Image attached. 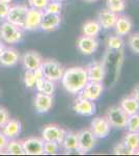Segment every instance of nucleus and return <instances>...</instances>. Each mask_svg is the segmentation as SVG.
<instances>
[{
  "mask_svg": "<svg viewBox=\"0 0 139 156\" xmlns=\"http://www.w3.org/2000/svg\"><path fill=\"white\" fill-rule=\"evenodd\" d=\"M107 7L110 11L120 14L126 9V0H106Z\"/></svg>",
  "mask_w": 139,
  "mask_h": 156,
  "instance_id": "nucleus-29",
  "label": "nucleus"
},
{
  "mask_svg": "<svg viewBox=\"0 0 139 156\" xmlns=\"http://www.w3.org/2000/svg\"><path fill=\"white\" fill-rule=\"evenodd\" d=\"M77 46H78V49H79L83 54L90 55V54H92L93 52H96V50H97L99 46V43L96 37H87L83 34V36H81L78 39Z\"/></svg>",
  "mask_w": 139,
  "mask_h": 156,
  "instance_id": "nucleus-14",
  "label": "nucleus"
},
{
  "mask_svg": "<svg viewBox=\"0 0 139 156\" xmlns=\"http://www.w3.org/2000/svg\"><path fill=\"white\" fill-rule=\"evenodd\" d=\"M126 127L128 128L129 132H138L139 131V114L128 115Z\"/></svg>",
  "mask_w": 139,
  "mask_h": 156,
  "instance_id": "nucleus-30",
  "label": "nucleus"
},
{
  "mask_svg": "<svg viewBox=\"0 0 139 156\" xmlns=\"http://www.w3.org/2000/svg\"><path fill=\"white\" fill-rule=\"evenodd\" d=\"M113 153L118 155H129V154H133V152L131 150H129L123 143H120L113 148Z\"/></svg>",
  "mask_w": 139,
  "mask_h": 156,
  "instance_id": "nucleus-37",
  "label": "nucleus"
},
{
  "mask_svg": "<svg viewBox=\"0 0 139 156\" xmlns=\"http://www.w3.org/2000/svg\"><path fill=\"white\" fill-rule=\"evenodd\" d=\"M9 120V114L7 112V109L0 106V127H3Z\"/></svg>",
  "mask_w": 139,
  "mask_h": 156,
  "instance_id": "nucleus-38",
  "label": "nucleus"
},
{
  "mask_svg": "<svg viewBox=\"0 0 139 156\" xmlns=\"http://www.w3.org/2000/svg\"><path fill=\"white\" fill-rule=\"evenodd\" d=\"M120 106L122 107V109L128 115L138 114V112H139V104L133 96L123 98L122 101H120Z\"/></svg>",
  "mask_w": 139,
  "mask_h": 156,
  "instance_id": "nucleus-24",
  "label": "nucleus"
},
{
  "mask_svg": "<svg viewBox=\"0 0 139 156\" xmlns=\"http://www.w3.org/2000/svg\"><path fill=\"white\" fill-rule=\"evenodd\" d=\"M59 144L55 142H44V154L54 155L58 152Z\"/></svg>",
  "mask_w": 139,
  "mask_h": 156,
  "instance_id": "nucleus-33",
  "label": "nucleus"
},
{
  "mask_svg": "<svg viewBox=\"0 0 139 156\" xmlns=\"http://www.w3.org/2000/svg\"><path fill=\"white\" fill-rule=\"evenodd\" d=\"M44 142L43 138L28 137L22 142L24 154L26 155H43L44 154Z\"/></svg>",
  "mask_w": 139,
  "mask_h": 156,
  "instance_id": "nucleus-11",
  "label": "nucleus"
},
{
  "mask_svg": "<svg viewBox=\"0 0 139 156\" xmlns=\"http://www.w3.org/2000/svg\"><path fill=\"white\" fill-rule=\"evenodd\" d=\"M123 51L120 50H109L104 57L103 66L105 69V78L110 77V79H113L115 81L120 75V66L123 62Z\"/></svg>",
  "mask_w": 139,
  "mask_h": 156,
  "instance_id": "nucleus-2",
  "label": "nucleus"
},
{
  "mask_svg": "<svg viewBox=\"0 0 139 156\" xmlns=\"http://www.w3.org/2000/svg\"><path fill=\"white\" fill-rule=\"evenodd\" d=\"M51 1H59V2H61V1H64V0H51Z\"/></svg>",
  "mask_w": 139,
  "mask_h": 156,
  "instance_id": "nucleus-46",
  "label": "nucleus"
},
{
  "mask_svg": "<svg viewBox=\"0 0 139 156\" xmlns=\"http://www.w3.org/2000/svg\"><path fill=\"white\" fill-rule=\"evenodd\" d=\"M123 144L135 154V151L139 148V131L128 132L123 140Z\"/></svg>",
  "mask_w": 139,
  "mask_h": 156,
  "instance_id": "nucleus-26",
  "label": "nucleus"
},
{
  "mask_svg": "<svg viewBox=\"0 0 139 156\" xmlns=\"http://www.w3.org/2000/svg\"><path fill=\"white\" fill-rule=\"evenodd\" d=\"M28 9H29L27 7V5H23V4L11 6L5 18L6 21L14 24L15 26L19 27V28H24L25 20H26V15Z\"/></svg>",
  "mask_w": 139,
  "mask_h": 156,
  "instance_id": "nucleus-3",
  "label": "nucleus"
},
{
  "mask_svg": "<svg viewBox=\"0 0 139 156\" xmlns=\"http://www.w3.org/2000/svg\"><path fill=\"white\" fill-rule=\"evenodd\" d=\"M88 81L103 82L105 80V69L103 62H92L86 68Z\"/></svg>",
  "mask_w": 139,
  "mask_h": 156,
  "instance_id": "nucleus-15",
  "label": "nucleus"
},
{
  "mask_svg": "<svg viewBox=\"0 0 139 156\" xmlns=\"http://www.w3.org/2000/svg\"><path fill=\"white\" fill-rule=\"evenodd\" d=\"M106 118L110 123L111 127L125 128L127 124L128 115L123 112L120 106H112L108 109Z\"/></svg>",
  "mask_w": 139,
  "mask_h": 156,
  "instance_id": "nucleus-8",
  "label": "nucleus"
},
{
  "mask_svg": "<svg viewBox=\"0 0 139 156\" xmlns=\"http://www.w3.org/2000/svg\"><path fill=\"white\" fill-rule=\"evenodd\" d=\"M2 132L9 138H15L21 132V122L16 119H9L3 126Z\"/></svg>",
  "mask_w": 139,
  "mask_h": 156,
  "instance_id": "nucleus-23",
  "label": "nucleus"
},
{
  "mask_svg": "<svg viewBox=\"0 0 139 156\" xmlns=\"http://www.w3.org/2000/svg\"><path fill=\"white\" fill-rule=\"evenodd\" d=\"M5 150L9 154H12V155H23L24 154V149H23V146H22V142H19V140H9Z\"/></svg>",
  "mask_w": 139,
  "mask_h": 156,
  "instance_id": "nucleus-28",
  "label": "nucleus"
},
{
  "mask_svg": "<svg viewBox=\"0 0 139 156\" xmlns=\"http://www.w3.org/2000/svg\"><path fill=\"white\" fill-rule=\"evenodd\" d=\"M85 1H87V2H95V1H97V0H85Z\"/></svg>",
  "mask_w": 139,
  "mask_h": 156,
  "instance_id": "nucleus-44",
  "label": "nucleus"
},
{
  "mask_svg": "<svg viewBox=\"0 0 139 156\" xmlns=\"http://www.w3.org/2000/svg\"><path fill=\"white\" fill-rule=\"evenodd\" d=\"M19 53L15 49L3 48L0 53V64L4 67H12L19 62Z\"/></svg>",
  "mask_w": 139,
  "mask_h": 156,
  "instance_id": "nucleus-20",
  "label": "nucleus"
},
{
  "mask_svg": "<svg viewBox=\"0 0 139 156\" xmlns=\"http://www.w3.org/2000/svg\"><path fill=\"white\" fill-rule=\"evenodd\" d=\"M0 1H2V2H6V3H9V2L12 1V0H0Z\"/></svg>",
  "mask_w": 139,
  "mask_h": 156,
  "instance_id": "nucleus-42",
  "label": "nucleus"
},
{
  "mask_svg": "<svg viewBox=\"0 0 139 156\" xmlns=\"http://www.w3.org/2000/svg\"><path fill=\"white\" fill-rule=\"evenodd\" d=\"M117 14L110 9H103L98 15V22L101 25V27L104 29L113 28L115 25V22L117 20Z\"/></svg>",
  "mask_w": 139,
  "mask_h": 156,
  "instance_id": "nucleus-18",
  "label": "nucleus"
},
{
  "mask_svg": "<svg viewBox=\"0 0 139 156\" xmlns=\"http://www.w3.org/2000/svg\"><path fill=\"white\" fill-rule=\"evenodd\" d=\"M9 4L6 3V2H2L0 1V19H4L6 18L7 12H9Z\"/></svg>",
  "mask_w": 139,
  "mask_h": 156,
  "instance_id": "nucleus-39",
  "label": "nucleus"
},
{
  "mask_svg": "<svg viewBox=\"0 0 139 156\" xmlns=\"http://www.w3.org/2000/svg\"><path fill=\"white\" fill-rule=\"evenodd\" d=\"M61 9H62V5H61V2L59 1H51L48 3V5L46 6L45 9V12H50V14H56V15H60L61 12Z\"/></svg>",
  "mask_w": 139,
  "mask_h": 156,
  "instance_id": "nucleus-32",
  "label": "nucleus"
},
{
  "mask_svg": "<svg viewBox=\"0 0 139 156\" xmlns=\"http://www.w3.org/2000/svg\"><path fill=\"white\" fill-rule=\"evenodd\" d=\"M78 136V152L81 154L90 152L96 146L97 137L90 129H83L77 133Z\"/></svg>",
  "mask_w": 139,
  "mask_h": 156,
  "instance_id": "nucleus-5",
  "label": "nucleus"
},
{
  "mask_svg": "<svg viewBox=\"0 0 139 156\" xmlns=\"http://www.w3.org/2000/svg\"><path fill=\"white\" fill-rule=\"evenodd\" d=\"M115 32L117 36L123 37L130 34L131 29L133 27V23L131 19L127 16H118L115 22Z\"/></svg>",
  "mask_w": 139,
  "mask_h": 156,
  "instance_id": "nucleus-21",
  "label": "nucleus"
},
{
  "mask_svg": "<svg viewBox=\"0 0 139 156\" xmlns=\"http://www.w3.org/2000/svg\"><path fill=\"white\" fill-rule=\"evenodd\" d=\"M65 130L58 125L49 124L46 125L42 130V138L45 142H55L61 144L65 135Z\"/></svg>",
  "mask_w": 139,
  "mask_h": 156,
  "instance_id": "nucleus-7",
  "label": "nucleus"
},
{
  "mask_svg": "<svg viewBox=\"0 0 139 156\" xmlns=\"http://www.w3.org/2000/svg\"><path fill=\"white\" fill-rule=\"evenodd\" d=\"M103 92H104V85L102 82L88 81L80 92V96L90 101H96L102 96Z\"/></svg>",
  "mask_w": 139,
  "mask_h": 156,
  "instance_id": "nucleus-10",
  "label": "nucleus"
},
{
  "mask_svg": "<svg viewBox=\"0 0 139 156\" xmlns=\"http://www.w3.org/2000/svg\"><path fill=\"white\" fill-rule=\"evenodd\" d=\"M129 47L133 52L139 54V34H134L129 37Z\"/></svg>",
  "mask_w": 139,
  "mask_h": 156,
  "instance_id": "nucleus-35",
  "label": "nucleus"
},
{
  "mask_svg": "<svg viewBox=\"0 0 139 156\" xmlns=\"http://www.w3.org/2000/svg\"><path fill=\"white\" fill-rule=\"evenodd\" d=\"M7 143H9V137L3 132H0V152L5 150Z\"/></svg>",
  "mask_w": 139,
  "mask_h": 156,
  "instance_id": "nucleus-40",
  "label": "nucleus"
},
{
  "mask_svg": "<svg viewBox=\"0 0 139 156\" xmlns=\"http://www.w3.org/2000/svg\"><path fill=\"white\" fill-rule=\"evenodd\" d=\"M61 23V17L60 15L50 14V12H44L42 17V21L40 27L45 31H52L55 30Z\"/></svg>",
  "mask_w": 139,
  "mask_h": 156,
  "instance_id": "nucleus-16",
  "label": "nucleus"
},
{
  "mask_svg": "<svg viewBox=\"0 0 139 156\" xmlns=\"http://www.w3.org/2000/svg\"><path fill=\"white\" fill-rule=\"evenodd\" d=\"M3 50V46H2V44L0 43V53H1V51Z\"/></svg>",
  "mask_w": 139,
  "mask_h": 156,
  "instance_id": "nucleus-43",
  "label": "nucleus"
},
{
  "mask_svg": "<svg viewBox=\"0 0 139 156\" xmlns=\"http://www.w3.org/2000/svg\"><path fill=\"white\" fill-rule=\"evenodd\" d=\"M42 70L44 77L52 81H58L64 75V68L55 59H47L43 62Z\"/></svg>",
  "mask_w": 139,
  "mask_h": 156,
  "instance_id": "nucleus-4",
  "label": "nucleus"
},
{
  "mask_svg": "<svg viewBox=\"0 0 139 156\" xmlns=\"http://www.w3.org/2000/svg\"><path fill=\"white\" fill-rule=\"evenodd\" d=\"M0 37L4 42L9 43V44H15V43L21 41L23 34L19 27L6 21L0 26Z\"/></svg>",
  "mask_w": 139,
  "mask_h": 156,
  "instance_id": "nucleus-6",
  "label": "nucleus"
},
{
  "mask_svg": "<svg viewBox=\"0 0 139 156\" xmlns=\"http://www.w3.org/2000/svg\"><path fill=\"white\" fill-rule=\"evenodd\" d=\"M53 105V98L50 95L37 93L34 98V107L35 110L40 114H45L51 109Z\"/></svg>",
  "mask_w": 139,
  "mask_h": 156,
  "instance_id": "nucleus-17",
  "label": "nucleus"
},
{
  "mask_svg": "<svg viewBox=\"0 0 139 156\" xmlns=\"http://www.w3.org/2000/svg\"><path fill=\"white\" fill-rule=\"evenodd\" d=\"M64 150L67 153H74L78 152V136L77 133L69 131L65 132V135L61 142Z\"/></svg>",
  "mask_w": 139,
  "mask_h": 156,
  "instance_id": "nucleus-22",
  "label": "nucleus"
},
{
  "mask_svg": "<svg viewBox=\"0 0 139 156\" xmlns=\"http://www.w3.org/2000/svg\"><path fill=\"white\" fill-rule=\"evenodd\" d=\"M22 62H23L25 69L30 70V71H34L43 64L42 56L36 51H27L22 57Z\"/></svg>",
  "mask_w": 139,
  "mask_h": 156,
  "instance_id": "nucleus-19",
  "label": "nucleus"
},
{
  "mask_svg": "<svg viewBox=\"0 0 139 156\" xmlns=\"http://www.w3.org/2000/svg\"><path fill=\"white\" fill-rule=\"evenodd\" d=\"M135 154H139V148H138V149H137V150H136V151H135Z\"/></svg>",
  "mask_w": 139,
  "mask_h": 156,
  "instance_id": "nucleus-45",
  "label": "nucleus"
},
{
  "mask_svg": "<svg viewBox=\"0 0 139 156\" xmlns=\"http://www.w3.org/2000/svg\"><path fill=\"white\" fill-rule=\"evenodd\" d=\"M43 14H44V12L41 9H36L33 7L29 9L26 15L24 28L27 30H36L41 25Z\"/></svg>",
  "mask_w": 139,
  "mask_h": 156,
  "instance_id": "nucleus-13",
  "label": "nucleus"
},
{
  "mask_svg": "<svg viewBox=\"0 0 139 156\" xmlns=\"http://www.w3.org/2000/svg\"><path fill=\"white\" fill-rule=\"evenodd\" d=\"M62 87L70 94H79L88 82V76L85 68L72 67L64 72L61 77Z\"/></svg>",
  "mask_w": 139,
  "mask_h": 156,
  "instance_id": "nucleus-1",
  "label": "nucleus"
},
{
  "mask_svg": "<svg viewBox=\"0 0 139 156\" xmlns=\"http://www.w3.org/2000/svg\"><path fill=\"white\" fill-rule=\"evenodd\" d=\"M90 130L97 138H105L109 135L111 130V125L108 122L107 118L97 117L92 121Z\"/></svg>",
  "mask_w": 139,
  "mask_h": 156,
  "instance_id": "nucleus-9",
  "label": "nucleus"
},
{
  "mask_svg": "<svg viewBox=\"0 0 139 156\" xmlns=\"http://www.w3.org/2000/svg\"><path fill=\"white\" fill-rule=\"evenodd\" d=\"M28 2H29V5L33 7V9L44 11L46 9V6L48 5V3L50 2V0H28Z\"/></svg>",
  "mask_w": 139,
  "mask_h": 156,
  "instance_id": "nucleus-36",
  "label": "nucleus"
},
{
  "mask_svg": "<svg viewBox=\"0 0 139 156\" xmlns=\"http://www.w3.org/2000/svg\"><path fill=\"white\" fill-rule=\"evenodd\" d=\"M74 110L78 115H92L96 112V104L93 101L85 99L80 96L78 99L75 100L74 103Z\"/></svg>",
  "mask_w": 139,
  "mask_h": 156,
  "instance_id": "nucleus-12",
  "label": "nucleus"
},
{
  "mask_svg": "<svg viewBox=\"0 0 139 156\" xmlns=\"http://www.w3.org/2000/svg\"><path fill=\"white\" fill-rule=\"evenodd\" d=\"M133 97L136 99V101L138 102L139 104V85H137V87L134 89V92H133Z\"/></svg>",
  "mask_w": 139,
  "mask_h": 156,
  "instance_id": "nucleus-41",
  "label": "nucleus"
},
{
  "mask_svg": "<svg viewBox=\"0 0 139 156\" xmlns=\"http://www.w3.org/2000/svg\"><path fill=\"white\" fill-rule=\"evenodd\" d=\"M123 46V41L120 36H110L107 40V47L109 50H120Z\"/></svg>",
  "mask_w": 139,
  "mask_h": 156,
  "instance_id": "nucleus-31",
  "label": "nucleus"
},
{
  "mask_svg": "<svg viewBox=\"0 0 139 156\" xmlns=\"http://www.w3.org/2000/svg\"><path fill=\"white\" fill-rule=\"evenodd\" d=\"M35 76L33 71H30V70H26V72L24 73V83L26 85V87L28 89H32L35 87Z\"/></svg>",
  "mask_w": 139,
  "mask_h": 156,
  "instance_id": "nucleus-34",
  "label": "nucleus"
},
{
  "mask_svg": "<svg viewBox=\"0 0 139 156\" xmlns=\"http://www.w3.org/2000/svg\"><path fill=\"white\" fill-rule=\"evenodd\" d=\"M35 87H36L40 93L50 95V96H52V95L54 94V90H55L54 81L47 79V78H45V77L40 78V79H37L36 81H35Z\"/></svg>",
  "mask_w": 139,
  "mask_h": 156,
  "instance_id": "nucleus-25",
  "label": "nucleus"
},
{
  "mask_svg": "<svg viewBox=\"0 0 139 156\" xmlns=\"http://www.w3.org/2000/svg\"><path fill=\"white\" fill-rule=\"evenodd\" d=\"M101 25L99 24L98 21H87L83 24L82 30H83V34L87 37H96L100 34L101 31Z\"/></svg>",
  "mask_w": 139,
  "mask_h": 156,
  "instance_id": "nucleus-27",
  "label": "nucleus"
}]
</instances>
